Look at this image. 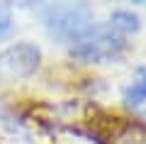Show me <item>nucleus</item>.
Here are the masks:
<instances>
[{
	"label": "nucleus",
	"mask_w": 146,
	"mask_h": 144,
	"mask_svg": "<svg viewBox=\"0 0 146 144\" xmlns=\"http://www.w3.org/2000/svg\"><path fill=\"white\" fill-rule=\"evenodd\" d=\"M39 61H42L39 46L29 42H20V44L7 46L0 54V71L10 78H27L39 68Z\"/></svg>",
	"instance_id": "nucleus-3"
},
{
	"label": "nucleus",
	"mask_w": 146,
	"mask_h": 144,
	"mask_svg": "<svg viewBox=\"0 0 146 144\" xmlns=\"http://www.w3.org/2000/svg\"><path fill=\"white\" fill-rule=\"evenodd\" d=\"M110 27L124 37L127 32H136L141 27V22H139V15H134L129 10H115L110 15Z\"/></svg>",
	"instance_id": "nucleus-5"
},
{
	"label": "nucleus",
	"mask_w": 146,
	"mask_h": 144,
	"mask_svg": "<svg viewBox=\"0 0 146 144\" xmlns=\"http://www.w3.org/2000/svg\"><path fill=\"white\" fill-rule=\"evenodd\" d=\"M127 49V42L112 27L93 25L80 39L71 44V56L78 61H112L119 59Z\"/></svg>",
	"instance_id": "nucleus-2"
},
{
	"label": "nucleus",
	"mask_w": 146,
	"mask_h": 144,
	"mask_svg": "<svg viewBox=\"0 0 146 144\" xmlns=\"http://www.w3.org/2000/svg\"><path fill=\"white\" fill-rule=\"evenodd\" d=\"M12 34V17H10V10L5 5H0V39Z\"/></svg>",
	"instance_id": "nucleus-6"
},
{
	"label": "nucleus",
	"mask_w": 146,
	"mask_h": 144,
	"mask_svg": "<svg viewBox=\"0 0 146 144\" xmlns=\"http://www.w3.org/2000/svg\"><path fill=\"white\" fill-rule=\"evenodd\" d=\"M124 100L129 105H141L146 100V66H141L131 83L124 88Z\"/></svg>",
	"instance_id": "nucleus-4"
},
{
	"label": "nucleus",
	"mask_w": 146,
	"mask_h": 144,
	"mask_svg": "<svg viewBox=\"0 0 146 144\" xmlns=\"http://www.w3.org/2000/svg\"><path fill=\"white\" fill-rule=\"evenodd\" d=\"M42 22L51 37L61 42H76L93 27V12L83 3L42 7Z\"/></svg>",
	"instance_id": "nucleus-1"
}]
</instances>
